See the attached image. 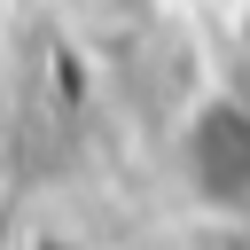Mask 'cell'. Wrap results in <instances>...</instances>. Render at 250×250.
Here are the masks:
<instances>
[{"mask_svg":"<svg viewBox=\"0 0 250 250\" xmlns=\"http://www.w3.org/2000/svg\"><path fill=\"white\" fill-rule=\"evenodd\" d=\"M180 156H188V188H195L203 203L242 211V203H250V102H211V109H195Z\"/></svg>","mask_w":250,"mask_h":250,"instance_id":"6da1fadb","label":"cell"}]
</instances>
